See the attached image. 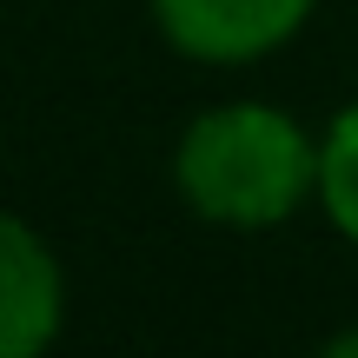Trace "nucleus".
Returning a JSON list of instances; mask_svg holds the SVG:
<instances>
[{
  "instance_id": "nucleus-1",
  "label": "nucleus",
  "mask_w": 358,
  "mask_h": 358,
  "mask_svg": "<svg viewBox=\"0 0 358 358\" xmlns=\"http://www.w3.org/2000/svg\"><path fill=\"white\" fill-rule=\"evenodd\" d=\"M173 186L206 226L272 232L319 199V140L266 100L206 106L173 146Z\"/></svg>"
},
{
  "instance_id": "nucleus-2",
  "label": "nucleus",
  "mask_w": 358,
  "mask_h": 358,
  "mask_svg": "<svg viewBox=\"0 0 358 358\" xmlns=\"http://www.w3.org/2000/svg\"><path fill=\"white\" fill-rule=\"evenodd\" d=\"M319 0H153V27L199 66H252L306 34Z\"/></svg>"
},
{
  "instance_id": "nucleus-3",
  "label": "nucleus",
  "mask_w": 358,
  "mask_h": 358,
  "mask_svg": "<svg viewBox=\"0 0 358 358\" xmlns=\"http://www.w3.org/2000/svg\"><path fill=\"white\" fill-rule=\"evenodd\" d=\"M66 325V272L20 213H0V358H40Z\"/></svg>"
},
{
  "instance_id": "nucleus-4",
  "label": "nucleus",
  "mask_w": 358,
  "mask_h": 358,
  "mask_svg": "<svg viewBox=\"0 0 358 358\" xmlns=\"http://www.w3.org/2000/svg\"><path fill=\"white\" fill-rule=\"evenodd\" d=\"M319 206L332 219V232L358 252V100L319 140Z\"/></svg>"
},
{
  "instance_id": "nucleus-5",
  "label": "nucleus",
  "mask_w": 358,
  "mask_h": 358,
  "mask_svg": "<svg viewBox=\"0 0 358 358\" xmlns=\"http://www.w3.org/2000/svg\"><path fill=\"white\" fill-rule=\"evenodd\" d=\"M325 352H332V358H358V332H338V338H325Z\"/></svg>"
}]
</instances>
